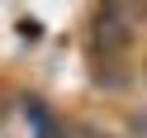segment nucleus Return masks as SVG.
<instances>
[{
    "mask_svg": "<svg viewBox=\"0 0 147 138\" xmlns=\"http://www.w3.org/2000/svg\"><path fill=\"white\" fill-rule=\"evenodd\" d=\"M133 128H138V138H147V114H142V119H138V124H133Z\"/></svg>",
    "mask_w": 147,
    "mask_h": 138,
    "instance_id": "obj_2",
    "label": "nucleus"
},
{
    "mask_svg": "<svg viewBox=\"0 0 147 138\" xmlns=\"http://www.w3.org/2000/svg\"><path fill=\"white\" fill-rule=\"evenodd\" d=\"M95 29H100L105 52H123L128 43H133V19H128L123 10H100L95 14Z\"/></svg>",
    "mask_w": 147,
    "mask_h": 138,
    "instance_id": "obj_1",
    "label": "nucleus"
}]
</instances>
